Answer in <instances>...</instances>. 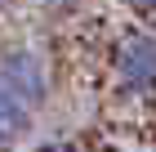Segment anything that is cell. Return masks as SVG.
<instances>
[{
    "label": "cell",
    "mask_w": 156,
    "mask_h": 152,
    "mask_svg": "<svg viewBox=\"0 0 156 152\" xmlns=\"http://www.w3.org/2000/svg\"><path fill=\"white\" fill-rule=\"evenodd\" d=\"M0 94L18 98L23 107L40 103V98H45V72H40V63L27 58V54L5 58V63H0Z\"/></svg>",
    "instance_id": "obj_1"
},
{
    "label": "cell",
    "mask_w": 156,
    "mask_h": 152,
    "mask_svg": "<svg viewBox=\"0 0 156 152\" xmlns=\"http://www.w3.org/2000/svg\"><path fill=\"white\" fill-rule=\"evenodd\" d=\"M120 76L138 94L152 90V40L147 36H138V40H129V45L120 49Z\"/></svg>",
    "instance_id": "obj_2"
},
{
    "label": "cell",
    "mask_w": 156,
    "mask_h": 152,
    "mask_svg": "<svg viewBox=\"0 0 156 152\" xmlns=\"http://www.w3.org/2000/svg\"><path fill=\"white\" fill-rule=\"evenodd\" d=\"M23 130H27V107L18 98H9V94H0V148L13 143Z\"/></svg>",
    "instance_id": "obj_3"
},
{
    "label": "cell",
    "mask_w": 156,
    "mask_h": 152,
    "mask_svg": "<svg viewBox=\"0 0 156 152\" xmlns=\"http://www.w3.org/2000/svg\"><path fill=\"white\" fill-rule=\"evenodd\" d=\"M129 5H134L138 13H147V9H152V0H129Z\"/></svg>",
    "instance_id": "obj_4"
},
{
    "label": "cell",
    "mask_w": 156,
    "mask_h": 152,
    "mask_svg": "<svg viewBox=\"0 0 156 152\" xmlns=\"http://www.w3.org/2000/svg\"><path fill=\"white\" fill-rule=\"evenodd\" d=\"M45 152H67V148H45Z\"/></svg>",
    "instance_id": "obj_5"
}]
</instances>
